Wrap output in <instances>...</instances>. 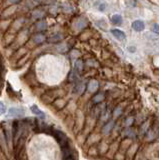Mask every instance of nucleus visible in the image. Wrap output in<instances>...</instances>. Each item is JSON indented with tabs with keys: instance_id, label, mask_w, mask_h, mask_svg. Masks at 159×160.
<instances>
[{
	"instance_id": "f257e3e1",
	"label": "nucleus",
	"mask_w": 159,
	"mask_h": 160,
	"mask_svg": "<svg viewBox=\"0 0 159 160\" xmlns=\"http://www.w3.org/2000/svg\"><path fill=\"white\" fill-rule=\"evenodd\" d=\"M54 136L62 149L69 147V140H68L67 136L63 132H61L60 130H54Z\"/></svg>"
},
{
	"instance_id": "f03ea898",
	"label": "nucleus",
	"mask_w": 159,
	"mask_h": 160,
	"mask_svg": "<svg viewBox=\"0 0 159 160\" xmlns=\"http://www.w3.org/2000/svg\"><path fill=\"white\" fill-rule=\"evenodd\" d=\"M23 115H24L23 109L17 108V107L10 108L9 111H8V114H7V116H8V117H14V118L21 117V116H23Z\"/></svg>"
},
{
	"instance_id": "7ed1b4c3",
	"label": "nucleus",
	"mask_w": 159,
	"mask_h": 160,
	"mask_svg": "<svg viewBox=\"0 0 159 160\" xmlns=\"http://www.w3.org/2000/svg\"><path fill=\"white\" fill-rule=\"evenodd\" d=\"M132 28L135 30L136 32H141L145 28V24L142 20H135L132 22Z\"/></svg>"
},
{
	"instance_id": "20e7f679",
	"label": "nucleus",
	"mask_w": 159,
	"mask_h": 160,
	"mask_svg": "<svg viewBox=\"0 0 159 160\" xmlns=\"http://www.w3.org/2000/svg\"><path fill=\"white\" fill-rule=\"evenodd\" d=\"M111 33H112L113 36H114L115 38H117L118 40H120V41H123L126 37L125 33L123 31H121V30H119V29H112L111 30Z\"/></svg>"
},
{
	"instance_id": "39448f33",
	"label": "nucleus",
	"mask_w": 159,
	"mask_h": 160,
	"mask_svg": "<svg viewBox=\"0 0 159 160\" xmlns=\"http://www.w3.org/2000/svg\"><path fill=\"white\" fill-rule=\"evenodd\" d=\"M111 21H112V23L115 25H120L122 23V16L119 14H114L112 17H111Z\"/></svg>"
},
{
	"instance_id": "423d86ee",
	"label": "nucleus",
	"mask_w": 159,
	"mask_h": 160,
	"mask_svg": "<svg viewBox=\"0 0 159 160\" xmlns=\"http://www.w3.org/2000/svg\"><path fill=\"white\" fill-rule=\"evenodd\" d=\"M98 89V82L95 80H92L90 81V83L88 84V90L90 91V92H95Z\"/></svg>"
},
{
	"instance_id": "0eeeda50",
	"label": "nucleus",
	"mask_w": 159,
	"mask_h": 160,
	"mask_svg": "<svg viewBox=\"0 0 159 160\" xmlns=\"http://www.w3.org/2000/svg\"><path fill=\"white\" fill-rule=\"evenodd\" d=\"M30 109H31V111L33 112L34 114H36V115H38V116H44V114L43 112H42L40 109L37 107V105H32L31 107H30Z\"/></svg>"
},
{
	"instance_id": "6e6552de",
	"label": "nucleus",
	"mask_w": 159,
	"mask_h": 160,
	"mask_svg": "<svg viewBox=\"0 0 159 160\" xmlns=\"http://www.w3.org/2000/svg\"><path fill=\"white\" fill-rule=\"evenodd\" d=\"M45 40V36L43 34H37L36 36L34 37V41L36 43H41Z\"/></svg>"
},
{
	"instance_id": "1a4fd4ad",
	"label": "nucleus",
	"mask_w": 159,
	"mask_h": 160,
	"mask_svg": "<svg viewBox=\"0 0 159 160\" xmlns=\"http://www.w3.org/2000/svg\"><path fill=\"white\" fill-rule=\"evenodd\" d=\"M103 98H104L103 94H98L97 96H95V97L93 98V101H94V102H99V101H101Z\"/></svg>"
},
{
	"instance_id": "9d476101",
	"label": "nucleus",
	"mask_w": 159,
	"mask_h": 160,
	"mask_svg": "<svg viewBox=\"0 0 159 160\" xmlns=\"http://www.w3.org/2000/svg\"><path fill=\"white\" fill-rule=\"evenodd\" d=\"M5 111H6V108H5V105L2 102H0V116L3 115L5 113Z\"/></svg>"
},
{
	"instance_id": "9b49d317",
	"label": "nucleus",
	"mask_w": 159,
	"mask_h": 160,
	"mask_svg": "<svg viewBox=\"0 0 159 160\" xmlns=\"http://www.w3.org/2000/svg\"><path fill=\"white\" fill-rule=\"evenodd\" d=\"M37 28L39 30H43L46 28V23L45 22H40V23H37Z\"/></svg>"
},
{
	"instance_id": "f8f14e48",
	"label": "nucleus",
	"mask_w": 159,
	"mask_h": 160,
	"mask_svg": "<svg viewBox=\"0 0 159 160\" xmlns=\"http://www.w3.org/2000/svg\"><path fill=\"white\" fill-rule=\"evenodd\" d=\"M82 61H81V60H78V61L76 62V69L78 70V71H79V72H80V71H81L82 70Z\"/></svg>"
},
{
	"instance_id": "ddd939ff",
	"label": "nucleus",
	"mask_w": 159,
	"mask_h": 160,
	"mask_svg": "<svg viewBox=\"0 0 159 160\" xmlns=\"http://www.w3.org/2000/svg\"><path fill=\"white\" fill-rule=\"evenodd\" d=\"M153 32L156 33V34H159V24L157 23L153 24Z\"/></svg>"
},
{
	"instance_id": "4468645a",
	"label": "nucleus",
	"mask_w": 159,
	"mask_h": 160,
	"mask_svg": "<svg viewBox=\"0 0 159 160\" xmlns=\"http://www.w3.org/2000/svg\"><path fill=\"white\" fill-rule=\"evenodd\" d=\"M64 160H74V158H73V156H70V157H67V158H65Z\"/></svg>"
},
{
	"instance_id": "2eb2a0df",
	"label": "nucleus",
	"mask_w": 159,
	"mask_h": 160,
	"mask_svg": "<svg viewBox=\"0 0 159 160\" xmlns=\"http://www.w3.org/2000/svg\"><path fill=\"white\" fill-rule=\"evenodd\" d=\"M129 51H130V52H134V51H135V48H132V46H131V47L129 48Z\"/></svg>"
}]
</instances>
